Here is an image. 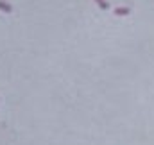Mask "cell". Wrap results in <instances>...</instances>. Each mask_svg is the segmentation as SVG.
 <instances>
[{
	"label": "cell",
	"instance_id": "6da1fadb",
	"mask_svg": "<svg viewBox=\"0 0 154 145\" xmlns=\"http://www.w3.org/2000/svg\"><path fill=\"white\" fill-rule=\"evenodd\" d=\"M0 9H4V11H7V13H9V11H11V5H9L7 2H4V0H0Z\"/></svg>",
	"mask_w": 154,
	"mask_h": 145
},
{
	"label": "cell",
	"instance_id": "7a4b0ae2",
	"mask_svg": "<svg viewBox=\"0 0 154 145\" xmlns=\"http://www.w3.org/2000/svg\"><path fill=\"white\" fill-rule=\"evenodd\" d=\"M97 4H99V5H100L102 9H108V5H109V4H108L106 0H97Z\"/></svg>",
	"mask_w": 154,
	"mask_h": 145
},
{
	"label": "cell",
	"instance_id": "3957f363",
	"mask_svg": "<svg viewBox=\"0 0 154 145\" xmlns=\"http://www.w3.org/2000/svg\"><path fill=\"white\" fill-rule=\"evenodd\" d=\"M129 13V9L127 7H122V9H117V14H127Z\"/></svg>",
	"mask_w": 154,
	"mask_h": 145
}]
</instances>
